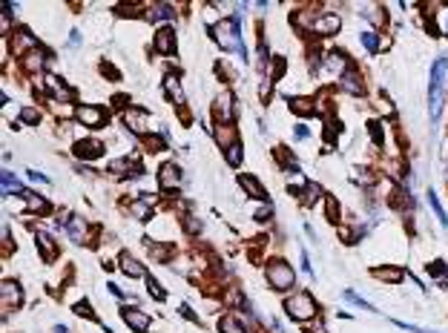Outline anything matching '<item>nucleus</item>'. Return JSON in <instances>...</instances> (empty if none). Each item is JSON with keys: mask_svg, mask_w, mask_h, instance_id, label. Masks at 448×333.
Wrapping results in <instances>:
<instances>
[{"mask_svg": "<svg viewBox=\"0 0 448 333\" xmlns=\"http://www.w3.org/2000/svg\"><path fill=\"white\" fill-rule=\"evenodd\" d=\"M445 75H448V58H440L431 69V89H428V112H431L434 121L440 118V109H442V84H445Z\"/></svg>", "mask_w": 448, "mask_h": 333, "instance_id": "obj_1", "label": "nucleus"}, {"mask_svg": "<svg viewBox=\"0 0 448 333\" xmlns=\"http://www.w3.org/2000/svg\"><path fill=\"white\" fill-rule=\"evenodd\" d=\"M210 32L216 35L218 46H224V49H236V52H239V58H241V60L247 58L245 46H241V37H239V17H230V20H221V23H216V26H213Z\"/></svg>", "mask_w": 448, "mask_h": 333, "instance_id": "obj_2", "label": "nucleus"}, {"mask_svg": "<svg viewBox=\"0 0 448 333\" xmlns=\"http://www.w3.org/2000/svg\"><path fill=\"white\" fill-rule=\"evenodd\" d=\"M284 310H288L290 319H296V322H311L316 316V302L308 293H293L290 299H284Z\"/></svg>", "mask_w": 448, "mask_h": 333, "instance_id": "obj_3", "label": "nucleus"}, {"mask_svg": "<svg viewBox=\"0 0 448 333\" xmlns=\"http://www.w3.org/2000/svg\"><path fill=\"white\" fill-rule=\"evenodd\" d=\"M268 282L273 290H290L293 282H296V276H293L288 261H273V264H268Z\"/></svg>", "mask_w": 448, "mask_h": 333, "instance_id": "obj_4", "label": "nucleus"}, {"mask_svg": "<svg viewBox=\"0 0 448 333\" xmlns=\"http://www.w3.org/2000/svg\"><path fill=\"white\" fill-rule=\"evenodd\" d=\"M213 118L218 123H230L233 121V95L230 92H221L213 101Z\"/></svg>", "mask_w": 448, "mask_h": 333, "instance_id": "obj_5", "label": "nucleus"}, {"mask_svg": "<svg viewBox=\"0 0 448 333\" xmlns=\"http://www.w3.org/2000/svg\"><path fill=\"white\" fill-rule=\"evenodd\" d=\"M121 316H124V322H127V325H130L135 333H144L147 327H150V316H147V313H141V310H135V307H124Z\"/></svg>", "mask_w": 448, "mask_h": 333, "instance_id": "obj_6", "label": "nucleus"}, {"mask_svg": "<svg viewBox=\"0 0 448 333\" xmlns=\"http://www.w3.org/2000/svg\"><path fill=\"white\" fill-rule=\"evenodd\" d=\"M75 155L78 158H98V155H104V144L95 141V138H84V141L75 144Z\"/></svg>", "mask_w": 448, "mask_h": 333, "instance_id": "obj_7", "label": "nucleus"}, {"mask_svg": "<svg viewBox=\"0 0 448 333\" xmlns=\"http://www.w3.org/2000/svg\"><path fill=\"white\" fill-rule=\"evenodd\" d=\"M158 181H161V187L164 190H175L181 184V173H178V167L175 164H164L158 170Z\"/></svg>", "mask_w": 448, "mask_h": 333, "instance_id": "obj_8", "label": "nucleus"}, {"mask_svg": "<svg viewBox=\"0 0 448 333\" xmlns=\"http://www.w3.org/2000/svg\"><path fill=\"white\" fill-rule=\"evenodd\" d=\"M124 123L130 127V132H135V135H144V130H147V115L141 112V109H127V112H124Z\"/></svg>", "mask_w": 448, "mask_h": 333, "instance_id": "obj_9", "label": "nucleus"}, {"mask_svg": "<svg viewBox=\"0 0 448 333\" xmlns=\"http://www.w3.org/2000/svg\"><path fill=\"white\" fill-rule=\"evenodd\" d=\"M311 29L316 35H333V32H339V17L336 15H322L311 23Z\"/></svg>", "mask_w": 448, "mask_h": 333, "instance_id": "obj_10", "label": "nucleus"}, {"mask_svg": "<svg viewBox=\"0 0 448 333\" xmlns=\"http://www.w3.org/2000/svg\"><path fill=\"white\" fill-rule=\"evenodd\" d=\"M46 92H49L52 98H58V101H69V98H72V89H66L64 80L55 78V75H46Z\"/></svg>", "mask_w": 448, "mask_h": 333, "instance_id": "obj_11", "label": "nucleus"}, {"mask_svg": "<svg viewBox=\"0 0 448 333\" xmlns=\"http://www.w3.org/2000/svg\"><path fill=\"white\" fill-rule=\"evenodd\" d=\"M155 52H161V55H173L175 52V32L173 29H161L155 35Z\"/></svg>", "mask_w": 448, "mask_h": 333, "instance_id": "obj_12", "label": "nucleus"}, {"mask_svg": "<svg viewBox=\"0 0 448 333\" xmlns=\"http://www.w3.org/2000/svg\"><path fill=\"white\" fill-rule=\"evenodd\" d=\"M104 118H107V115H104L98 107H78V121L87 123V127H101Z\"/></svg>", "mask_w": 448, "mask_h": 333, "instance_id": "obj_13", "label": "nucleus"}, {"mask_svg": "<svg viewBox=\"0 0 448 333\" xmlns=\"http://www.w3.org/2000/svg\"><path fill=\"white\" fill-rule=\"evenodd\" d=\"M164 87H167V95L173 98L175 107H184V103H187V95H184V89H181V84H178V78H175V75H167Z\"/></svg>", "mask_w": 448, "mask_h": 333, "instance_id": "obj_14", "label": "nucleus"}, {"mask_svg": "<svg viewBox=\"0 0 448 333\" xmlns=\"http://www.w3.org/2000/svg\"><path fill=\"white\" fill-rule=\"evenodd\" d=\"M0 290H3V304L6 307H21V302H23V296H21V287H17L15 282H3L0 284Z\"/></svg>", "mask_w": 448, "mask_h": 333, "instance_id": "obj_15", "label": "nucleus"}, {"mask_svg": "<svg viewBox=\"0 0 448 333\" xmlns=\"http://www.w3.org/2000/svg\"><path fill=\"white\" fill-rule=\"evenodd\" d=\"M325 72L331 75V78H336V75H345V72H348V60H345V55H339V52L328 55V58H325Z\"/></svg>", "mask_w": 448, "mask_h": 333, "instance_id": "obj_16", "label": "nucleus"}, {"mask_svg": "<svg viewBox=\"0 0 448 333\" xmlns=\"http://www.w3.org/2000/svg\"><path fill=\"white\" fill-rule=\"evenodd\" d=\"M118 264H121V270L127 276H132V279H138V276L144 273V264L135 259V256H130V253H121L118 256Z\"/></svg>", "mask_w": 448, "mask_h": 333, "instance_id": "obj_17", "label": "nucleus"}, {"mask_svg": "<svg viewBox=\"0 0 448 333\" xmlns=\"http://www.w3.org/2000/svg\"><path fill=\"white\" fill-rule=\"evenodd\" d=\"M239 184L245 187V193H247V196L259 198V201H268V193H264V187H261V184L256 181L253 175H241V178H239Z\"/></svg>", "mask_w": 448, "mask_h": 333, "instance_id": "obj_18", "label": "nucleus"}, {"mask_svg": "<svg viewBox=\"0 0 448 333\" xmlns=\"http://www.w3.org/2000/svg\"><path fill=\"white\" fill-rule=\"evenodd\" d=\"M35 35H32V32L29 29H17L15 32V44H12V49H15L17 52V55H21V52H26V49H35Z\"/></svg>", "mask_w": 448, "mask_h": 333, "instance_id": "obj_19", "label": "nucleus"}, {"mask_svg": "<svg viewBox=\"0 0 448 333\" xmlns=\"http://www.w3.org/2000/svg\"><path fill=\"white\" fill-rule=\"evenodd\" d=\"M66 233H69V239L72 241H84V236H87V221L78 216L69 218V224H66Z\"/></svg>", "mask_w": 448, "mask_h": 333, "instance_id": "obj_20", "label": "nucleus"}, {"mask_svg": "<svg viewBox=\"0 0 448 333\" xmlns=\"http://www.w3.org/2000/svg\"><path fill=\"white\" fill-rule=\"evenodd\" d=\"M218 330L221 333H247V327L241 325L236 316H224L221 322H218Z\"/></svg>", "mask_w": 448, "mask_h": 333, "instance_id": "obj_21", "label": "nucleus"}, {"mask_svg": "<svg viewBox=\"0 0 448 333\" xmlns=\"http://www.w3.org/2000/svg\"><path fill=\"white\" fill-rule=\"evenodd\" d=\"M374 276L379 279V282H402L405 279V273L397 270V267H379V270H374Z\"/></svg>", "mask_w": 448, "mask_h": 333, "instance_id": "obj_22", "label": "nucleus"}, {"mask_svg": "<svg viewBox=\"0 0 448 333\" xmlns=\"http://www.w3.org/2000/svg\"><path fill=\"white\" fill-rule=\"evenodd\" d=\"M37 244H40V253H44L46 261H52L55 256H58V247H52V239L46 236V233H37Z\"/></svg>", "mask_w": 448, "mask_h": 333, "instance_id": "obj_23", "label": "nucleus"}, {"mask_svg": "<svg viewBox=\"0 0 448 333\" xmlns=\"http://www.w3.org/2000/svg\"><path fill=\"white\" fill-rule=\"evenodd\" d=\"M288 103L296 115H311L313 112V101H308V98H288Z\"/></svg>", "mask_w": 448, "mask_h": 333, "instance_id": "obj_24", "label": "nucleus"}, {"mask_svg": "<svg viewBox=\"0 0 448 333\" xmlns=\"http://www.w3.org/2000/svg\"><path fill=\"white\" fill-rule=\"evenodd\" d=\"M428 204H431V210L437 213L440 224H442V227H448V213L442 210V204H440V198H437V193H434V190H428Z\"/></svg>", "mask_w": 448, "mask_h": 333, "instance_id": "obj_25", "label": "nucleus"}, {"mask_svg": "<svg viewBox=\"0 0 448 333\" xmlns=\"http://www.w3.org/2000/svg\"><path fill=\"white\" fill-rule=\"evenodd\" d=\"M342 84H345L348 92H354V95H362L365 92V87H362V80L356 78V75H351V69H348L345 75H342Z\"/></svg>", "mask_w": 448, "mask_h": 333, "instance_id": "obj_26", "label": "nucleus"}, {"mask_svg": "<svg viewBox=\"0 0 448 333\" xmlns=\"http://www.w3.org/2000/svg\"><path fill=\"white\" fill-rule=\"evenodd\" d=\"M26 69H29V72H40V69H44V52L40 49L29 52V55H26Z\"/></svg>", "mask_w": 448, "mask_h": 333, "instance_id": "obj_27", "label": "nucleus"}, {"mask_svg": "<svg viewBox=\"0 0 448 333\" xmlns=\"http://www.w3.org/2000/svg\"><path fill=\"white\" fill-rule=\"evenodd\" d=\"M26 201H29V207H32L35 213H49V204H46V198L35 196V193H29V196H26Z\"/></svg>", "mask_w": 448, "mask_h": 333, "instance_id": "obj_28", "label": "nucleus"}, {"mask_svg": "<svg viewBox=\"0 0 448 333\" xmlns=\"http://www.w3.org/2000/svg\"><path fill=\"white\" fill-rule=\"evenodd\" d=\"M345 302H351L354 307H362V310H374V304H368L365 299H359L354 290H345Z\"/></svg>", "mask_w": 448, "mask_h": 333, "instance_id": "obj_29", "label": "nucleus"}, {"mask_svg": "<svg viewBox=\"0 0 448 333\" xmlns=\"http://www.w3.org/2000/svg\"><path fill=\"white\" fill-rule=\"evenodd\" d=\"M241 144H233V147H227V164H233V167H239L241 164Z\"/></svg>", "mask_w": 448, "mask_h": 333, "instance_id": "obj_30", "label": "nucleus"}, {"mask_svg": "<svg viewBox=\"0 0 448 333\" xmlns=\"http://www.w3.org/2000/svg\"><path fill=\"white\" fill-rule=\"evenodd\" d=\"M3 193H23L21 184L15 181V175H12V173H3Z\"/></svg>", "mask_w": 448, "mask_h": 333, "instance_id": "obj_31", "label": "nucleus"}, {"mask_svg": "<svg viewBox=\"0 0 448 333\" xmlns=\"http://www.w3.org/2000/svg\"><path fill=\"white\" fill-rule=\"evenodd\" d=\"M147 287H150V293H152V299H158V302H161V299H164V296H167V293H164V287H161V284H158V282H155V279H152V276H147Z\"/></svg>", "mask_w": 448, "mask_h": 333, "instance_id": "obj_32", "label": "nucleus"}, {"mask_svg": "<svg viewBox=\"0 0 448 333\" xmlns=\"http://www.w3.org/2000/svg\"><path fill=\"white\" fill-rule=\"evenodd\" d=\"M147 247H150L152 256L161 259V261H167V259H170V253H173V250H164V244H152V241H147Z\"/></svg>", "mask_w": 448, "mask_h": 333, "instance_id": "obj_33", "label": "nucleus"}, {"mask_svg": "<svg viewBox=\"0 0 448 333\" xmlns=\"http://www.w3.org/2000/svg\"><path fill=\"white\" fill-rule=\"evenodd\" d=\"M328 218H331L333 224L339 221V204H336V198H328Z\"/></svg>", "mask_w": 448, "mask_h": 333, "instance_id": "obj_34", "label": "nucleus"}, {"mask_svg": "<svg viewBox=\"0 0 448 333\" xmlns=\"http://www.w3.org/2000/svg\"><path fill=\"white\" fill-rule=\"evenodd\" d=\"M284 72V60L282 58H273V69H270V80H279Z\"/></svg>", "mask_w": 448, "mask_h": 333, "instance_id": "obj_35", "label": "nucleus"}, {"mask_svg": "<svg viewBox=\"0 0 448 333\" xmlns=\"http://www.w3.org/2000/svg\"><path fill=\"white\" fill-rule=\"evenodd\" d=\"M362 46H365V49H368V52H376V35H371V32H365V35H362Z\"/></svg>", "mask_w": 448, "mask_h": 333, "instance_id": "obj_36", "label": "nucleus"}, {"mask_svg": "<svg viewBox=\"0 0 448 333\" xmlns=\"http://www.w3.org/2000/svg\"><path fill=\"white\" fill-rule=\"evenodd\" d=\"M132 213H135L138 218H150V204H135V207H132Z\"/></svg>", "mask_w": 448, "mask_h": 333, "instance_id": "obj_37", "label": "nucleus"}, {"mask_svg": "<svg viewBox=\"0 0 448 333\" xmlns=\"http://www.w3.org/2000/svg\"><path fill=\"white\" fill-rule=\"evenodd\" d=\"M75 313H84L87 319H92V307H89V302H78V304H75Z\"/></svg>", "mask_w": 448, "mask_h": 333, "instance_id": "obj_38", "label": "nucleus"}, {"mask_svg": "<svg viewBox=\"0 0 448 333\" xmlns=\"http://www.w3.org/2000/svg\"><path fill=\"white\" fill-rule=\"evenodd\" d=\"M371 135H374L376 144H382V127H379L376 121H371Z\"/></svg>", "mask_w": 448, "mask_h": 333, "instance_id": "obj_39", "label": "nucleus"}, {"mask_svg": "<svg viewBox=\"0 0 448 333\" xmlns=\"http://www.w3.org/2000/svg\"><path fill=\"white\" fill-rule=\"evenodd\" d=\"M354 175H356V181H359V184H368V181H371V173H368V170H354Z\"/></svg>", "mask_w": 448, "mask_h": 333, "instance_id": "obj_40", "label": "nucleus"}, {"mask_svg": "<svg viewBox=\"0 0 448 333\" xmlns=\"http://www.w3.org/2000/svg\"><path fill=\"white\" fill-rule=\"evenodd\" d=\"M23 121H26V123H37V112H35V109H23Z\"/></svg>", "mask_w": 448, "mask_h": 333, "instance_id": "obj_41", "label": "nucleus"}, {"mask_svg": "<svg viewBox=\"0 0 448 333\" xmlns=\"http://www.w3.org/2000/svg\"><path fill=\"white\" fill-rule=\"evenodd\" d=\"M29 178H32V181H37V184H46V181H49V178H46L44 173H37V170H29Z\"/></svg>", "mask_w": 448, "mask_h": 333, "instance_id": "obj_42", "label": "nucleus"}, {"mask_svg": "<svg viewBox=\"0 0 448 333\" xmlns=\"http://www.w3.org/2000/svg\"><path fill=\"white\" fill-rule=\"evenodd\" d=\"M101 69H104V75H107V78H112V80L118 78V72H115V69H112V66L107 64V60H104V64H101Z\"/></svg>", "mask_w": 448, "mask_h": 333, "instance_id": "obj_43", "label": "nucleus"}, {"mask_svg": "<svg viewBox=\"0 0 448 333\" xmlns=\"http://www.w3.org/2000/svg\"><path fill=\"white\" fill-rule=\"evenodd\" d=\"M270 218V207H261L259 213H256V221H268Z\"/></svg>", "mask_w": 448, "mask_h": 333, "instance_id": "obj_44", "label": "nucleus"}, {"mask_svg": "<svg viewBox=\"0 0 448 333\" xmlns=\"http://www.w3.org/2000/svg\"><path fill=\"white\" fill-rule=\"evenodd\" d=\"M293 135H296L299 141H302V138H308V127H304V123H299L296 130H293Z\"/></svg>", "mask_w": 448, "mask_h": 333, "instance_id": "obj_45", "label": "nucleus"}, {"mask_svg": "<svg viewBox=\"0 0 448 333\" xmlns=\"http://www.w3.org/2000/svg\"><path fill=\"white\" fill-rule=\"evenodd\" d=\"M69 44H72V46L80 44V32H78V29H72V35H69Z\"/></svg>", "mask_w": 448, "mask_h": 333, "instance_id": "obj_46", "label": "nucleus"}, {"mask_svg": "<svg viewBox=\"0 0 448 333\" xmlns=\"http://www.w3.org/2000/svg\"><path fill=\"white\" fill-rule=\"evenodd\" d=\"M308 333H325V327H322V325H311V327H308Z\"/></svg>", "mask_w": 448, "mask_h": 333, "instance_id": "obj_47", "label": "nucleus"}, {"mask_svg": "<svg viewBox=\"0 0 448 333\" xmlns=\"http://www.w3.org/2000/svg\"><path fill=\"white\" fill-rule=\"evenodd\" d=\"M55 333H66V327H64V325H58V327H55Z\"/></svg>", "mask_w": 448, "mask_h": 333, "instance_id": "obj_48", "label": "nucleus"}]
</instances>
